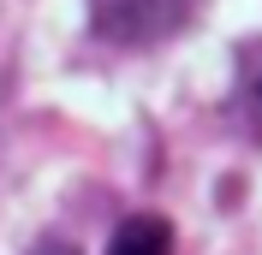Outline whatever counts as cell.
I'll use <instances>...</instances> for the list:
<instances>
[{
    "mask_svg": "<svg viewBox=\"0 0 262 255\" xmlns=\"http://www.w3.org/2000/svg\"><path fill=\"white\" fill-rule=\"evenodd\" d=\"M232 107H238V125L262 143V42L238 48V78H232Z\"/></svg>",
    "mask_w": 262,
    "mask_h": 255,
    "instance_id": "6da1fadb",
    "label": "cell"
},
{
    "mask_svg": "<svg viewBox=\"0 0 262 255\" xmlns=\"http://www.w3.org/2000/svg\"><path fill=\"white\" fill-rule=\"evenodd\" d=\"M107 255H173V225L161 214H131L107 238Z\"/></svg>",
    "mask_w": 262,
    "mask_h": 255,
    "instance_id": "7a4b0ae2",
    "label": "cell"
}]
</instances>
